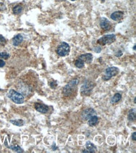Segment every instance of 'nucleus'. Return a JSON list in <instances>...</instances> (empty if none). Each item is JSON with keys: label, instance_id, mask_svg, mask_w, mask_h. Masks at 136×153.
<instances>
[{"label": "nucleus", "instance_id": "nucleus-1", "mask_svg": "<svg viewBox=\"0 0 136 153\" xmlns=\"http://www.w3.org/2000/svg\"><path fill=\"white\" fill-rule=\"evenodd\" d=\"M7 96L13 102H15V104H21L24 102V98L23 95L13 89L9 90L7 94Z\"/></svg>", "mask_w": 136, "mask_h": 153}, {"label": "nucleus", "instance_id": "nucleus-2", "mask_svg": "<svg viewBox=\"0 0 136 153\" xmlns=\"http://www.w3.org/2000/svg\"><path fill=\"white\" fill-rule=\"evenodd\" d=\"M79 84V80L78 79H74L71 80L68 84L66 85L63 88V94L65 96H69L72 94L73 91L75 88L76 85Z\"/></svg>", "mask_w": 136, "mask_h": 153}, {"label": "nucleus", "instance_id": "nucleus-3", "mask_svg": "<svg viewBox=\"0 0 136 153\" xmlns=\"http://www.w3.org/2000/svg\"><path fill=\"white\" fill-rule=\"evenodd\" d=\"M115 35L114 34H109V35H105L102 36L101 38L97 40V43L100 45L105 46L106 45H110L115 42Z\"/></svg>", "mask_w": 136, "mask_h": 153}, {"label": "nucleus", "instance_id": "nucleus-4", "mask_svg": "<svg viewBox=\"0 0 136 153\" xmlns=\"http://www.w3.org/2000/svg\"><path fill=\"white\" fill-rule=\"evenodd\" d=\"M119 69L117 67H108L105 69V73L102 77L103 80H104L105 81H107L113 76H116L119 73Z\"/></svg>", "mask_w": 136, "mask_h": 153}, {"label": "nucleus", "instance_id": "nucleus-5", "mask_svg": "<svg viewBox=\"0 0 136 153\" xmlns=\"http://www.w3.org/2000/svg\"><path fill=\"white\" fill-rule=\"evenodd\" d=\"M70 47L66 42H62L57 49V53L60 57H65L69 54Z\"/></svg>", "mask_w": 136, "mask_h": 153}, {"label": "nucleus", "instance_id": "nucleus-6", "mask_svg": "<svg viewBox=\"0 0 136 153\" xmlns=\"http://www.w3.org/2000/svg\"><path fill=\"white\" fill-rule=\"evenodd\" d=\"M95 85L92 82L89 80H85L84 84L81 87V94L83 95H88L90 94L93 88H94Z\"/></svg>", "mask_w": 136, "mask_h": 153}, {"label": "nucleus", "instance_id": "nucleus-7", "mask_svg": "<svg viewBox=\"0 0 136 153\" xmlns=\"http://www.w3.org/2000/svg\"><path fill=\"white\" fill-rule=\"evenodd\" d=\"M95 115H96V112L95 111L94 109H92V108H89V109H85L83 112L82 117L83 118V119L86 121V120H89L90 117L95 116Z\"/></svg>", "mask_w": 136, "mask_h": 153}, {"label": "nucleus", "instance_id": "nucleus-8", "mask_svg": "<svg viewBox=\"0 0 136 153\" xmlns=\"http://www.w3.org/2000/svg\"><path fill=\"white\" fill-rule=\"evenodd\" d=\"M100 25L102 29L105 31L109 30L111 28V23L105 18H102L100 21Z\"/></svg>", "mask_w": 136, "mask_h": 153}, {"label": "nucleus", "instance_id": "nucleus-9", "mask_svg": "<svg viewBox=\"0 0 136 153\" xmlns=\"http://www.w3.org/2000/svg\"><path fill=\"white\" fill-rule=\"evenodd\" d=\"M35 109L39 112L42 114H46L48 111L49 108L45 104H42L40 103H35Z\"/></svg>", "mask_w": 136, "mask_h": 153}, {"label": "nucleus", "instance_id": "nucleus-10", "mask_svg": "<svg viewBox=\"0 0 136 153\" xmlns=\"http://www.w3.org/2000/svg\"><path fill=\"white\" fill-rule=\"evenodd\" d=\"M123 13L121 11H115L114 13H112L110 15V18L112 20H114L115 21H120L123 19Z\"/></svg>", "mask_w": 136, "mask_h": 153}, {"label": "nucleus", "instance_id": "nucleus-11", "mask_svg": "<svg viewBox=\"0 0 136 153\" xmlns=\"http://www.w3.org/2000/svg\"><path fill=\"white\" fill-rule=\"evenodd\" d=\"M80 59L82 60L84 62H86V63H90L93 60V55L91 54H85L81 55L79 57Z\"/></svg>", "mask_w": 136, "mask_h": 153}, {"label": "nucleus", "instance_id": "nucleus-12", "mask_svg": "<svg viewBox=\"0 0 136 153\" xmlns=\"http://www.w3.org/2000/svg\"><path fill=\"white\" fill-rule=\"evenodd\" d=\"M23 40V37L21 35L18 34V35H16L13 39V44L15 46H17L20 45L22 43Z\"/></svg>", "mask_w": 136, "mask_h": 153}, {"label": "nucleus", "instance_id": "nucleus-13", "mask_svg": "<svg viewBox=\"0 0 136 153\" xmlns=\"http://www.w3.org/2000/svg\"><path fill=\"white\" fill-rule=\"evenodd\" d=\"M85 147L87 151H89L90 153H93L97 152V149L96 147V146L94 144H92V143H90V141H87L85 144Z\"/></svg>", "mask_w": 136, "mask_h": 153}, {"label": "nucleus", "instance_id": "nucleus-14", "mask_svg": "<svg viewBox=\"0 0 136 153\" xmlns=\"http://www.w3.org/2000/svg\"><path fill=\"white\" fill-rule=\"evenodd\" d=\"M98 123V118L97 116H93L92 117H90V119H89V121H88V124L90 126L93 127L95 126V125H97V124Z\"/></svg>", "mask_w": 136, "mask_h": 153}, {"label": "nucleus", "instance_id": "nucleus-15", "mask_svg": "<svg viewBox=\"0 0 136 153\" xmlns=\"http://www.w3.org/2000/svg\"><path fill=\"white\" fill-rule=\"evenodd\" d=\"M122 99V95L121 94H119V93H116L112 97V99H110V103L112 104H114L117 103L120 100Z\"/></svg>", "mask_w": 136, "mask_h": 153}, {"label": "nucleus", "instance_id": "nucleus-16", "mask_svg": "<svg viewBox=\"0 0 136 153\" xmlns=\"http://www.w3.org/2000/svg\"><path fill=\"white\" fill-rule=\"evenodd\" d=\"M136 119L135 116V109H131L129 110V114H128V119L131 122L135 121Z\"/></svg>", "mask_w": 136, "mask_h": 153}, {"label": "nucleus", "instance_id": "nucleus-17", "mask_svg": "<svg viewBox=\"0 0 136 153\" xmlns=\"http://www.w3.org/2000/svg\"><path fill=\"white\" fill-rule=\"evenodd\" d=\"M6 147H8L9 149H11V150H13V151H15V152H24V151H23V149H21V147H20L18 145H11V146H8L7 144H6Z\"/></svg>", "mask_w": 136, "mask_h": 153}, {"label": "nucleus", "instance_id": "nucleus-18", "mask_svg": "<svg viewBox=\"0 0 136 153\" xmlns=\"http://www.w3.org/2000/svg\"><path fill=\"white\" fill-rule=\"evenodd\" d=\"M10 122L13 124V125H16V126H22L24 124V121L22 119H16V120H11Z\"/></svg>", "mask_w": 136, "mask_h": 153}, {"label": "nucleus", "instance_id": "nucleus-19", "mask_svg": "<svg viewBox=\"0 0 136 153\" xmlns=\"http://www.w3.org/2000/svg\"><path fill=\"white\" fill-rule=\"evenodd\" d=\"M22 10H23V7L20 5H17L13 8V12L15 15H19L21 13Z\"/></svg>", "mask_w": 136, "mask_h": 153}, {"label": "nucleus", "instance_id": "nucleus-20", "mask_svg": "<svg viewBox=\"0 0 136 153\" xmlns=\"http://www.w3.org/2000/svg\"><path fill=\"white\" fill-rule=\"evenodd\" d=\"M84 61H83L82 60L80 59V58H78L75 62V65L79 69H82L84 67Z\"/></svg>", "mask_w": 136, "mask_h": 153}, {"label": "nucleus", "instance_id": "nucleus-21", "mask_svg": "<svg viewBox=\"0 0 136 153\" xmlns=\"http://www.w3.org/2000/svg\"><path fill=\"white\" fill-rule=\"evenodd\" d=\"M9 57V55L6 52H1L0 53V58L3 59H8Z\"/></svg>", "mask_w": 136, "mask_h": 153}, {"label": "nucleus", "instance_id": "nucleus-22", "mask_svg": "<svg viewBox=\"0 0 136 153\" xmlns=\"http://www.w3.org/2000/svg\"><path fill=\"white\" fill-rule=\"evenodd\" d=\"M6 43V40L3 35H0V45L4 46Z\"/></svg>", "mask_w": 136, "mask_h": 153}, {"label": "nucleus", "instance_id": "nucleus-23", "mask_svg": "<svg viewBox=\"0 0 136 153\" xmlns=\"http://www.w3.org/2000/svg\"><path fill=\"white\" fill-rule=\"evenodd\" d=\"M50 85L52 88H56L57 86V82L56 80H52L50 83Z\"/></svg>", "mask_w": 136, "mask_h": 153}, {"label": "nucleus", "instance_id": "nucleus-24", "mask_svg": "<svg viewBox=\"0 0 136 153\" xmlns=\"http://www.w3.org/2000/svg\"><path fill=\"white\" fill-rule=\"evenodd\" d=\"M6 9V6L5 5V4H3V3H0V11H5Z\"/></svg>", "mask_w": 136, "mask_h": 153}, {"label": "nucleus", "instance_id": "nucleus-25", "mask_svg": "<svg viewBox=\"0 0 136 153\" xmlns=\"http://www.w3.org/2000/svg\"><path fill=\"white\" fill-rule=\"evenodd\" d=\"M101 48L100 47V46H97V47H95L94 48V51L96 53H100V52H101Z\"/></svg>", "mask_w": 136, "mask_h": 153}, {"label": "nucleus", "instance_id": "nucleus-26", "mask_svg": "<svg viewBox=\"0 0 136 153\" xmlns=\"http://www.w3.org/2000/svg\"><path fill=\"white\" fill-rule=\"evenodd\" d=\"M5 64H6V63H5V61L3 60H1V59H0V68L3 67L5 65Z\"/></svg>", "mask_w": 136, "mask_h": 153}, {"label": "nucleus", "instance_id": "nucleus-27", "mask_svg": "<svg viewBox=\"0 0 136 153\" xmlns=\"http://www.w3.org/2000/svg\"><path fill=\"white\" fill-rule=\"evenodd\" d=\"M52 149H53V151H56V150H57L58 149V147H56L55 143H53V144L52 145Z\"/></svg>", "mask_w": 136, "mask_h": 153}, {"label": "nucleus", "instance_id": "nucleus-28", "mask_svg": "<svg viewBox=\"0 0 136 153\" xmlns=\"http://www.w3.org/2000/svg\"><path fill=\"white\" fill-rule=\"evenodd\" d=\"M135 134H136V132H134V133L132 134V139L134 141H136V136H135Z\"/></svg>", "mask_w": 136, "mask_h": 153}, {"label": "nucleus", "instance_id": "nucleus-29", "mask_svg": "<svg viewBox=\"0 0 136 153\" xmlns=\"http://www.w3.org/2000/svg\"><path fill=\"white\" fill-rule=\"evenodd\" d=\"M134 48V50H135V45L134 46V48Z\"/></svg>", "mask_w": 136, "mask_h": 153}, {"label": "nucleus", "instance_id": "nucleus-30", "mask_svg": "<svg viewBox=\"0 0 136 153\" xmlns=\"http://www.w3.org/2000/svg\"><path fill=\"white\" fill-rule=\"evenodd\" d=\"M134 103H135V98H134Z\"/></svg>", "mask_w": 136, "mask_h": 153}, {"label": "nucleus", "instance_id": "nucleus-31", "mask_svg": "<svg viewBox=\"0 0 136 153\" xmlns=\"http://www.w3.org/2000/svg\"><path fill=\"white\" fill-rule=\"evenodd\" d=\"M71 1H76V0H71Z\"/></svg>", "mask_w": 136, "mask_h": 153}, {"label": "nucleus", "instance_id": "nucleus-32", "mask_svg": "<svg viewBox=\"0 0 136 153\" xmlns=\"http://www.w3.org/2000/svg\"><path fill=\"white\" fill-rule=\"evenodd\" d=\"M102 1H105V0H102Z\"/></svg>", "mask_w": 136, "mask_h": 153}]
</instances>
